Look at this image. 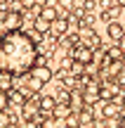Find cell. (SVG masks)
<instances>
[{
    "label": "cell",
    "mask_w": 125,
    "mask_h": 128,
    "mask_svg": "<svg viewBox=\"0 0 125 128\" xmlns=\"http://www.w3.org/2000/svg\"><path fill=\"white\" fill-rule=\"evenodd\" d=\"M38 64V45L26 31H5L0 36V69L14 78L26 76Z\"/></svg>",
    "instance_id": "obj_1"
},
{
    "label": "cell",
    "mask_w": 125,
    "mask_h": 128,
    "mask_svg": "<svg viewBox=\"0 0 125 128\" xmlns=\"http://www.w3.org/2000/svg\"><path fill=\"white\" fill-rule=\"evenodd\" d=\"M80 95H83V100H85V104H87V107H94V104L102 102V86H99L97 81H87Z\"/></svg>",
    "instance_id": "obj_2"
},
{
    "label": "cell",
    "mask_w": 125,
    "mask_h": 128,
    "mask_svg": "<svg viewBox=\"0 0 125 128\" xmlns=\"http://www.w3.org/2000/svg\"><path fill=\"white\" fill-rule=\"evenodd\" d=\"M73 57L90 66V64L94 62V48L92 45H85V43H78V45H73Z\"/></svg>",
    "instance_id": "obj_3"
},
{
    "label": "cell",
    "mask_w": 125,
    "mask_h": 128,
    "mask_svg": "<svg viewBox=\"0 0 125 128\" xmlns=\"http://www.w3.org/2000/svg\"><path fill=\"white\" fill-rule=\"evenodd\" d=\"M97 114H102L104 119H116V116H125V112L118 100H106L102 104V112H97Z\"/></svg>",
    "instance_id": "obj_4"
},
{
    "label": "cell",
    "mask_w": 125,
    "mask_h": 128,
    "mask_svg": "<svg viewBox=\"0 0 125 128\" xmlns=\"http://www.w3.org/2000/svg\"><path fill=\"white\" fill-rule=\"evenodd\" d=\"M78 36H80V43H85V45H92V48H99V38H97V33H94L92 24H83Z\"/></svg>",
    "instance_id": "obj_5"
},
{
    "label": "cell",
    "mask_w": 125,
    "mask_h": 128,
    "mask_svg": "<svg viewBox=\"0 0 125 128\" xmlns=\"http://www.w3.org/2000/svg\"><path fill=\"white\" fill-rule=\"evenodd\" d=\"M50 33H52V36H57V38L66 36V33H69V19L59 14V17H57L54 22H52V28H50Z\"/></svg>",
    "instance_id": "obj_6"
},
{
    "label": "cell",
    "mask_w": 125,
    "mask_h": 128,
    "mask_svg": "<svg viewBox=\"0 0 125 128\" xmlns=\"http://www.w3.org/2000/svg\"><path fill=\"white\" fill-rule=\"evenodd\" d=\"M21 22H24V17H21V12H7V17H5V31H17V28H21Z\"/></svg>",
    "instance_id": "obj_7"
},
{
    "label": "cell",
    "mask_w": 125,
    "mask_h": 128,
    "mask_svg": "<svg viewBox=\"0 0 125 128\" xmlns=\"http://www.w3.org/2000/svg\"><path fill=\"white\" fill-rule=\"evenodd\" d=\"M45 88V81L38 78L36 74H26V92H40Z\"/></svg>",
    "instance_id": "obj_8"
},
{
    "label": "cell",
    "mask_w": 125,
    "mask_h": 128,
    "mask_svg": "<svg viewBox=\"0 0 125 128\" xmlns=\"http://www.w3.org/2000/svg\"><path fill=\"white\" fill-rule=\"evenodd\" d=\"M106 33H109V38H111V40H123V36H125V26H123L121 22H109Z\"/></svg>",
    "instance_id": "obj_9"
},
{
    "label": "cell",
    "mask_w": 125,
    "mask_h": 128,
    "mask_svg": "<svg viewBox=\"0 0 125 128\" xmlns=\"http://www.w3.org/2000/svg\"><path fill=\"white\" fill-rule=\"evenodd\" d=\"M71 114H76V109L71 107V102H59V104L54 107V112H52V116H57V119H69Z\"/></svg>",
    "instance_id": "obj_10"
},
{
    "label": "cell",
    "mask_w": 125,
    "mask_h": 128,
    "mask_svg": "<svg viewBox=\"0 0 125 128\" xmlns=\"http://www.w3.org/2000/svg\"><path fill=\"white\" fill-rule=\"evenodd\" d=\"M38 104H40V114H52L57 107V100L52 95H40L38 97Z\"/></svg>",
    "instance_id": "obj_11"
},
{
    "label": "cell",
    "mask_w": 125,
    "mask_h": 128,
    "mask_svg": "<svg viewBox=\"0 0 125 128\" xmlns=\"http://www.w3.org/2000/svg\"><path fill=\"white\" fill-rule=\"evenodd\" d=\"M38 112H40L38 100H26V102L21 104V114H24V119H31V116H36Z\"/></svg>",
    "instance_id": "obj_12"
},
{
    "label": "cell",
    "mask_w": 125,
    "mask_h": 128,
    "mask_svg": "<svg viewBox=\"0 0 125 128\" xmlns=\"http://www.w3.org/2000/svg\"><path fill=\"white\" fill-rule=\"evenodd\" d=\"M28 74H36V76H38V78H42L45 83L52 78V71H50V66H47V64H36V66H33Z\"/></svg>",
    "instance_id": "obj_13"
},
{
    "label": "cell",
    "mask_w": 125,
    "mask_h": 128,
    "mask_svg": "<svg viewBox=\"0 0 125 128\" xmlns=\"http://www.w3.org/2000/svg\"><path fill=\"white\" fill-rule=\"evenodd\" d=\"M33 28H36L38 33H47V31L52 28V22H50V19H45L42 14H38L36 22H33Z\"/></svg>",
    "instance_id": "obj_14"
},
{
    "label": "cell",
    "mask_w": 125,
    "mask_h": 128,
    "mask_svg": "<svg viewBox=\"0 0 125 128\" xmlns=\"http://www.w3.org/2000/svg\"><path fill=\"white\" fill-rule=\"evenodd\" d=\"M78 126H94V119H92V112L90 109H80L78 112Z\"/></svg>",
    "instance_id": "obj_15"
},
{
    "label": "cell",
    "mask_w": 125,
    "mask_h": 128,
    "mask_svg": "<svg viewBox=\"0 0 125 128\" xmlns=\"http://www.w3.org/2000/svg\"><path fill=\"white\" fill-rule=\"evenodd\" d=\"M12 74L9 71H2L0 69V90H12Z\"/></svg>",
    "instance_id": "obj_16"
},
{
    "label": "cell",
    "mask_w": 125,
    "mask_h": 128,
    "mask_svg": "<svg viewBox=\"0 0 125 128\" xmlns=\"http://www.w3.org/2000/svg\"><path fill=\"white\" fill-rule=\"evenodd\" d=\"M118 92H121L118 86H106V88H102V100H116Z\"/></svg>",
    "instance_id": "obj_17"
},
{
    "label": "cell",
    "mask_w": 125,
    "mask_h": 128,
    "mask_svg": "<svg viewBox=\"0 0 125 128\" xmlns=\"http://www.w3.org/2000/svg\"><path fill=\"white\" fill-rule=\"evenodd\" d=\"M9 102H12V104H19V107H21L24 102H26V95H24L21 90H14V88H12V90H9Z\"/></svg>",
    "instance_id": "obj_18"
},
{
    "label": "cell",
    "mask_w": 125,
    "mask_h": 128,
    "mask_svg": "<svg viewBox=\"0 0 125 128\" xmlns=\"http://www.w3.org/2000/svg\"><path fill=\"white\" fill-rule=\"evenodd\" d=\"M123 55H125V50H123V48H118V45H113V48H109V50H106V57H109V60H123Z\"/></svg>",
    "instance_id": "obj_19"
},
{
    "label": "cell",
    "mask_w": 125,
    "mask_h": 128,
    "mask_svg": "<svg viewBox=\"0 0 125 128\" xmlns=\"http://www.w3.org/2000/svg\"><path fill=\"white\" fill-rule=\"evenodd\" d=\"M9 104H12L9 102V90H0V112H5Z\"/></svg>",
    "instance_id": "obj_20"
},
{
    "label": "cell",
    "mask_w": 125,
    "mask_h": 128,
    "mask_svg": "<svg viewBox=\"0 0 125 128\" xmlns=\"http://www.w3.org/2000/svg\"><path fill=\"white\" fill-rule=\"evenodd\" d=\"M76 5H78L76 0H59V7H64L66 12H73V10H76Z\"/></svg>",
    "instance_id": "obj_21"
},
{
    "label": "cell",
    "mask_w": 125,
    "mask_h": 128,
    "mask_svg": "<svg viewBox=\"0 0 125 128\" xmlns=\"http://www.w3.org/2000/svg\"><path fill=\"white\" fill-rule=\"evenodd\" d=\"M19 2H21L24 10H33V7H36V0H19Z\"/></svg>",
    "instance_id": "obj_22"
},
{
    "label": "cell",
    "mask_w": 125,
    "mask_h": 128,
    "mask_svg": "<svg viewBox=\"0 0 125 128\" xmlns=\"http://www.w3.org/2000/svg\"><path fill=\"white\" fill-rule=\"evenodd\" d=\"M83 7L87 10V12H92V10L97 7V2H94V0H83Z\"/></svg>",
    "instance_id": "obj_23"
},
{
    "label": "cell",
    "mask_w": 125,
    "mask_h": 128,
    "mask_svg": "<svg viewBox=\"0 0 125 128\" xmlns=\"http://www.w3.org/2000/svg\"><path fill=\"white\" fill-rule=\"evenodd\" d=\"M0 126H9V116H5V112H0Z\"/></svg>",
    "instance_id": "obj_24"
},
{
    "label": "cell",
    "mask_w": 125,
    "mask_h": 128,
    "mask_svg": "<svg viewBox=\"0 0 125 128\" xmlns=\"http://www.w3.org/2000/svg\"><path fill=\"white\" fill-rule=\"evenodd\" d=\"M116 5H121V7H125V0H116Z\"/></svg>",
    "instance_id": "obj_25"
},
{
    "label": "cell",
    "mask_w": 125,
    "mask_h": 128,
    "mask_svg": "<svg viewBox=\"0 0 125 128\" xmlns=\"http://www.w3.org/2000/svg\"><path fill=\"white\" fill-rule=\"evenodd\" d=\"M123 126H125V116H123Z\"/></svg>",
    "instance_id": "obj_26"
},
{
    "label": "cell",
    "mask_w": 125,
    "mask_h": 128,
    "mask_svg": "<svg viewBox=\"0 0 125 128\" xmlns=\"http://www.w3.org/2000/svg\"><path fill=\"white\" fill-rule=\"evenodd\" d=\"M123 64H125V55H123Z\"/></svg>",
    "instance_id": "obj_27"
},
{
    "label": "cell",
    "mask_w": 125,
    "mask_h": 128,
    "mask_svg": "<svg viewBox=\"0 0 125 128\" xmlns=\"http://www.w3.org/2000/svg\"><path fill=\"white\" fill-rule=\"evenodd\" d=\"M123 40H125V36H123Z\"/></svg>",
    "instance_id": "obj_28"
}]
</instances>
